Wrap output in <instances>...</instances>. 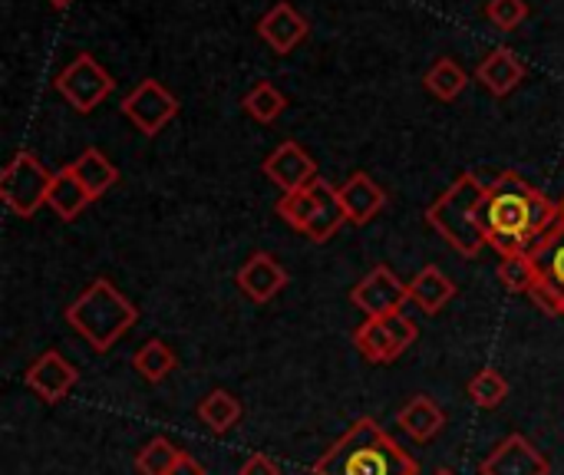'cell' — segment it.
Wrapping results in <instances>:
<instances>
[{
	"instance_id": "cell-27",
	"label": "cell",
	"mask_w": 564,
	"mask_h": 475,
	"mask_svg": "<svg viewBox=\"0 0 564 475\" xmlns=\"http://www.w3.org/2000/svg\"><path fill=\"white\" fill-rule=\"evenodd\" d=\"M509 390H512L509 380H506L499 370L486 367V370H479V374L469 380L466 397H469V403L479 407V410H496V407H502V403L509 400Z\"/></svg>"
},
{
	"instance_id": "cell-5",
	"label": "cell",
	"mask_w": 564,
	"mask_h": 475,
	"mask_svg": "<svg viewBox=\"0 0 564 475\" xmlns=\"http://www.w3.org/2000/svg\"><path fill=\"white\" fill-rule=\"evenodd\" d=\"M50 185L53 172H46L33 152H17L0 172V198L20 218H33L46 205Z\"/></svg>"
},
{
	"instance_id": "cell-21",
	"label": "cell",
	"mask_w": 564,
	"mask_h": 475,
	"mask_svg": "<svg viewBox=\"0 0 564 475\" xmlns=\"http://www.w3.org/2000/svg\"><path fill=\"white\" fill-rule=\"evenodd\" d=\"M93 202V195L79 185V179L63 165L59 172H53V185H50V198H46V205L53 208V215L59 218V222H76L83 212H86V205Z\"/></svg>"
},
{
	"instance_id": "cell-16",
	"label": "cell",
	"mask_w": 564,
	"mask_h": 475,
	"mask_svg": "<svg viewBox=\"0 0 564 475\" xmlns=\"http://www.w3.org/2000/svg\"><path fill=\"white\" fill-rule=\"evenodd\" d=\"M337 195H340V205H344L350 225H370L387 205L383 185L377 179H370L367 172H354L344 185H337Z\"/></svg>"
},
{
	"instance_id": "cell-2",
	"label": "cell",
	"mask_w": 564,
	"mask_h": 475,
	"mask_svg": "<svg viewBox=\"0 0 564 475\" xmlns=\"http://www.w3.org/2000/svg\"><path fill=\"white\" fill-rule=\"evenodd\" d=\"M314 475H420V466L377 420L364 417L314 463Z\"/></svg>"
},
{
	"instance_id": "cell-30",
	"label": "cell",
	"mask_w": 564,
	"mask_h": 475,
	"mask_svg": "<svg viewBox=\"0 0 564 475\" xmlns=\"http://www.w3.org/2000/svg\"><path fill=\"white\" fill-rule=\"evenodd\" d=\"M278 215H281V222H288L291 228H297V231L304 235V231H307V225H311V192H307V188H301V192L281 195V202H278Z\"/></svg>"
},
{
	"instance_id": "cell-34",
	"label": "cell",
	"mask_w": 564,
	"mask_h": 475,
	"mask_svg": "<svg viewBox=\"0 0 564 475\" xmlns=\"http://www.w3.org/2000/svg\"><path fill=\"white\" fill-rule=\"evenodd\" d=\"M50 3H53V7H59V10H63V7H69V3H73V0H50Z\"/></svg>"
},
{
	"instance_id": "cell-12",
	"label": "cell",
	"mask_w": 564,
	"mask_h": 475,
	"mask_svg": "<svg viewBox=\"0 0 564 475\" xmlns=\"http://www.w3.org/2000/svg\"><path fill=\"white\" fill-rule=\"evenodd\" d=\"M23 384L30 393H36L43 403H59L66 393L79 384V370L59 354V350H43L23 374Z\"/></svg>"
},
{
	"instance_id": "cell-24",
	"label": "cell",
	"mask_w": 564,
	"mask_h": 475,
	"mask_svg": "<svg viewBox=\"0 0 564 475\" xmlns=\"http://www.w3.org/2000/svg\"><path fill=\"white\" fill-rule=\"evenodd\" d=\"M132 367L139 370V377L145 384H162L172 370H175V350L165 344V341H145L135 357H132Z\"/></svg>"
},
{
	"instance_id": "cell-17",
	"label": "cell",
	"mask_w": 564,
	"mask_h": 475,
	"mask_svg": "<svg viewBox=\"0 0 564 475\" xmlns=\"http://www.w3.org/2000/svg\"><path fill=\"white\" fill-rule=\"evenodd\" d=\"M307 20L291 7V3H274L264 17H261V23H258V36L278 53V56H284V53H291L304 36H307Z\"/></svg>"
},
{
	"instance_id": "cell-23",
	"label": "cell",
	"mask_w": 564,
	"mask_h": 475,
	"mask_svg": "<svg viewBox=\"0 0 564 475\" xmlns=\"http://www.w3.org/2000/svg\"><path fill=\"white\" fill-rule=\"evenodd\" d=\"M241 413H245V410H241L238 397L228 393V390H212V393H205L202 403H198V420H202V427H205L208 433H215V436L231 433V430L241 423Z\"/></svg>"
},
{
	"instance_id": "cell-7",
	"label": "cell",
	"mask_w": 564,
	"mask_h": 475,
	"mask_svg": "<svg viewBox=\"0 0 564 475\" xmlns=\"http://www.w3.org/2000/svg\"><path fill=\"white\" fill-rule=\"evenodd\" d=\"M112 89H116V79L106 73V66L96 63L93 53H79L56 76V93L83 116L93 112Z\"/></svg>"
},
{
	"instance_id": "cell-4",
	"label": "cell",
	"mask_w": 564,
	"mask_h": 475,
	"mask_svg": "<svg viewBox=\"0 0 564 475\" xmlns=\"http://www.w3.org/2000/svg\"><path fill=\"white\" fill-rule=\"evenodd\" d=\"M489 182H482L476 172H463L430 208H426V222L430 228L449 245L456 248L463 258H476L486 245V231L479 222V208L486 198Z\"/></svg>"
},
{
	"instance_id": "cell-31",
	"label": "cell",
	"mask_w": 564,
	"mask_h": 475,
	"mask_svg": "<svg viewBox=\"0 0 564 475\" xmlns=\"http://www.w3.org/2000/svg\"><path fill=\"white\" fill-rule=\"evenodd\" d=\"M486 17L499 30H516L529 17V3L525 0H489L486 3Z\"/></svg>"
},
{
	"instance_id": "cell-8",
	"label": "cell",
	"mask_w": 564,
	"mask_h": 475,
	"mask_svg": "<svg viewBox=\"0 0 564 475\" xmlns=\"http://www.w3.org/2000/svg\"><path fill=\"white\" fill-rule=\"evenodd\" d=\"M539 268V288L532 291L535 304L555 317H564V228L555 225L535 251H529Z\"/></svg>"
},
{
	"instance_id": "cell-10",
	"label": "cell",
	"mask_w": 564,
	"mask_h": 475,
	"mask_svg": "<svg viewBox=\"0 0 564 475\" xmlns=\"http://www.w3.org/2000/svg\"><path fill=\"white\" fill-rule=\"evenodd\" d=\"M350 301L367 317H387V314L403 311V304L410 301V284H403L387 265H380L364 281H357V288L350 291Z\"/></svg>"
},
{
	"instance_id": "cell-6",
	"label": "cell",
	"mask_w": 564,
	"mask_h": 475,
	"mask_svg": "<svg viewBox=\"0 0 564 475\" xmlns=\"http://www.w3.org/2000/svg\"><path fill=\"white\" fill-rule=\"evenodd\" d=\"M416 324L403 311H397L387 317H367L354 331V347L370 364H393L416 344Z\"/></svg>"
},
{
	"instance_id": "cell-13",
	"label": "cell",
	"mask_w": 564,
	"mask_h": 475,
	"mask_svg": "<svg viewBox=\"0 0 564 475\" xmlns=\"http://www.w3.org/2000/svg\"><path fill=\"white\" fill-rule=\"evenodd\" d=\"M261 169H264V175H268L284 195L301 192V188H307V185L317 179V162H314L311 152H307L301 142H294V139L281 142V145L264 159Z\"/></svg>"
},
{
	"instance_id": "cell-26",
	"label": "cell",
	"mask_w": 564,
	"mask_h": 475,
	"mask_svg": "<svg viewBox=\"0 0 564 475\" xmlns=\"http://www.w3.org/2000/svg\"><path fill=\"white\" fill-rule=\"evenodd\" d=\"M241 106H245V112H248L254 122L268 126V122H274V119L288 109V99H284V93H281L274 83L261 79V83H254V86L245 93Z\"/></svg>"
},
{
	"instance_id": "cell-25",
	"label": "cell",
	"mask_w": 564,
	"mask_h": 475,
	"mask_svg": "<svg viewBox=\"0 0 564 475\" xmlns=\"http://www.w3.org/2000/svg\"><path fill=\"white\" fill-rule=\"evenodd\" d=\"M423 83H426V89H430L436 99L453 102V99L469 86V73H466L456 60L443 56V60H436V63L430 66V73H426Z\"/></svg>"
},
{
	"instance_id": "cell-33",
	"label": "cell",
	"mask_w": 564,
	"mask_h": 475,
	"mask_svg": "<svg viewBox=\"0 0 564 475\" xmlns=\"http://www.w3.org/2000/svg\"><path fill=\"white\" fill-rule=\"evenodd\" d=\"M169 475H205V466L195 460V456H188V453H182L178 456V463L172 466V473Z\"/></svg>"
},
{
	"instance_id": "cell-15",
	"label": "cell",
	"mask_w": 564,
	"mask_h": 475,
	"mask_svg": "<svg viewBox=\"0 0 564 475\" xmlns=\"http://www.w3.org/2000/svg\"><path fill=\"white\" fill-rule=\"evenodd\" d=\"M307 192H311V225H307L304 235H307L314 245H324V241H330V238L344 228L347 212H344V205H340L337 185H330L327 179L317 175V179L307 185Z\"/></svg>"
},
{
	"instance_id": "cell-11",
	"label": "cell",
	"mask_w": 564,
	"mask_h": 475,
	"mask_svg": "<svg viewBox=\"0 0 564 475\" xmlns=\"http://www.w3.org/2000/svg\"><path fill=\"white\" fill-rule=\"evenodd\" d=\"M479 475H552V463L529 436L512 433L482 460Z\"/></svg>"
},
{
	"instance_id": "cell-14",
	"label": "cell",
	"mask_w": 564,
	"mask_h": 475,
	"mask_svg": "<svg viewBox=\"0 0 564 475\" xmlns=\"http://www.w3.org/2000/svg\"><path fill=\"white\" fill-rule=\"evenodd\" d=\"M288 284V271L281 268V261L268 251L251 255L241 268H238V288L245 291L248 301L254 304H268L274 301Z\"/></svg>"
},
{
	"instance_id": "cell-29",
	"label": "cell",
	"mask_w": 564,
	"mask_h": 475,
	"mask_svg": "<svg viewBox=\"0 0 564 475\" xmlns=\"http://www.w3.org/2000/svg\"><path fill=\"white\" fill-rule=\"evenodd\" d=\"M178 456H182V450L172 440L155 436L135 453V469H139V475H169L172 466L178 463Z\"/></svg>"
},
{
	"instance_id": "cell-18",
	"label": "cell",
	"mask_w": 564,
	"mask_h": 475,
	"mask_svg": "<svg viewBox=\"0 0 564 475\" xmlns=\"http://www.w3.org/2000/svg\"><path fill=\"white\" fill-rule=\"evenodd\" d=\"M397 427H400L413 443H430V440H436V436L443 433L446 413H443V407H440L433 397L416 393V397H410V400L400 407Z\"/></svg>"
},
{
	"instance_id": "cell-1",
	"label": "cell",
	"mask_w": 564,
	"mask_h": 475,
	"mask_svg": "<svg viewBox=\"0 0 564 475\" xmlns=\"http://www.w3.org/2000/svg\"><path fill=\"white\" fill-rule=\"evenodd\" d=\"M479 222L486 245L499 251V258L529 255L558 225V205L519 172H502L486 188Z\"/></svg>"
},
{
	"instance_id": "cell-22",
	"label": "cell",
	"mask_w": 564,
	"mask_h": 475,
	"mask_svg": "<svg viewBox=\"0 0 564 475\" xmlns=\"http://www.w3.org/2000/svg\"><path fill=\"white\" fill-rule=\"evenodd\" d=\"M453 298H456V284L433 265L423 268L420 274H413V281H410V301L423 314H440Z\"/></svg>"
},
{
	"instance_id": "cell-9",
	"label": "cell",
	"mask_w": 564,
	"mask_h": 475,
	"mask_svg": "<svg viewBox=\"0 0 564 475\" xmlns=\"http://www.w3.org/2000/svg\"><path fill=\"white\" fill-rule=\"evenodd\" d=\"M119 109L142 136H155L178 116V99L159 79H142Z\"/></svg>"
},
{
	"instance_id": "cell-32",
	"label": "cell",
	"mask_w": 564,
	"mask_h": 475,
	"mask_svg": "<svg viewBox=\"0 0 564 475\" xmlns=\"http://www.w3.org/2000/svg\"><path fill=\"white\" fill-rule=\"evenodd\" d=\"M238 475H281V466H278L271 456L254 453V456H248V460H245V466H241V473Z\"/></svg>"
},
{
	"instance_id": "cell-19",
	"label": "cell",
	"mask_w": 564,
	"mask_h": 475,
	"mask_svg": "<svg viewBox=\"0 0 564 475\" xmlns=\"http://www.w3.org/2000/svg\"><path fill=\"white\" fill-rule=\"evenodd\" d=\"M476 79H479L492 96H509V93L525 79V66H522V60H519L509 46H499V50H492V53L479 63Z\"/></svg>"
},
{
	"instance_id": "cell-3",
	"label": "cell",
	"mask_w": 564,
	"mask_h": 475,
	"mask_svg": "<svg viewBox=\"0 0 564 475\" xmlns=\"http://www.w3.org/2000/svg\"><path fill=\"white\" fill-rule=\"evenodd\" d=\"M139 321V307L109 281L96 278L69 307H66V324L76 337H83L96 354L112 350L126 331H132Z\"/></svg>"
},
{
	"instance_id": "cell-36",
	"label": "cell",
	"mask_w": 564,
	"mask_h": 475,
	"mask_svg": "<svg viewBox=\"0 0 564 475\" xmlns=\"http://www.w3.org/2000/svg\"><path fill=\"white\" fill-rule=\"evenodd\" d=\"M433 475H456V473H453V469H436Z\"/></svg>"
},
{
	"instance_id": "cell-35",
	"label": "cell",
	"mask_w": 564,
	"mask_h": 475,
	"mask_svg": "<svg viewBox=\"0 0 564 475\" xmlns=\"http://www.w3.org/2000/svg\"><path fill=\"white\" fill-rule=\"evenodd\" d=\"M558 225H562V228H564V198H562V202H558Z\"/></svg>"
},
{
	"instance_id": "cell-20",
	"label": "cell",
	"mask_w": 564,
	"mask_h": 475,
	"mask_svg": "<svg viewBox=\"0 0 564 475\" xmlns=\"http://www.w3.org/2000/svg\"><path fill=\"white\" fill-rule=\"evenodd\" d=\"M76 179H79V185L93 195V202L96 198H102L116 182H119V169L96 149V145H89V149H83L79 152V159H73L69 165H66Z\"/></svg>"
},
{
	"instance_id": "cell-28",
	"label": "cell",
	"mask_w": 564,
	"mask_h": 475,
	"mask_svg": "<svg viewBox=\"0 0 564 475\" xmlns=\"http://www.w3.org/2000/svg\"><path fill=\"white\" fill-rule=\"evenodd\" d=\"M499 281L509 294H532L539 288V268L532 255H512L499 261Z\"/></svg>"
}]
</instances>
